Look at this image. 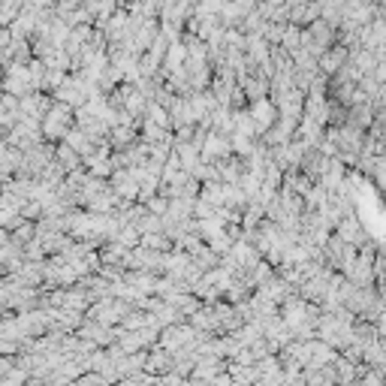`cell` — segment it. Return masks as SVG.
Here are the masks:
<instances>
[{
  "label": "cell",
  "instance_id": "6",
  "mask_svg": "<svg viewBox=\"0 0 386 386\" xmlns=\"http://www.w3.org/2000/svg\"><path fill=\"white\" fill-rule=\"evenodd\" d=\"M52 103H54V100H52V97H45L42 90H30V94L21 97L18 118H37V121H42L45 115H49Z\"/></svg>",
  "mask_w": 386,
  "mask_h": 386
},
{
  "label": "cell",
  "instance_id": "13",
  "mask_svg": "<svg viewBox=\"0 0 386 386\" xmlns=\"http://www.w3.org/2000/svg\"><path fill=\"white\" fill-rule=\"evenodd\" d=\"M21 380H28V371L25 368H18V371H9L0 378V383H21Z\"/></svg>",
  "mask_w": 386,
  "mask_h": 386
},
{
  "label": "cell",
  "instance_id": "1",
  "mask_svg": "<svg viewBox=\"0 0 386 386\" xmlns=\"http://www.w3.org/2000/svg\"><path fill=\"white\" fill-rule=\"evenodd\" d=\"M70 130H73V106H66V103H61V100H54L52 109H49V115L42 118V136L49 142H58Z\"/></svg>",
  "mask_w": 386,
  "mask_h": 386
},
{
  "label": "cell",
  "instance_id": "3",
  "mask_svg": "<svg viewBox=\"0 0 386 386\" xmlns=\"http://www.w3.org/2000/svg\"><path fill=\"white\" fill-rule=\"evenodd\" d=\"M344 275H347V281H353L356 287H371L374 283V254L368 245L362 247V254L353 257V263L344 269Z\"/></svg>",
  "mask_w": 386,
  "mask_h": 386
},
{
  "label": "cell",
  "instance_id": "10",
  "mask_svg": "<svg viewBox=\"0 0 386 386\" xmlns=\"http://www.w3.org/2000/svg\"><path fill=\"white\" fill-rule=\"evenodd\" d=\"M54 160H58V163L66 169V172H73V169H82V160H85V157L78 154L73 145L64 142V145H58V148H54Z\"/></svg>",
  "mask_w": 386,
  "mask_h": 386
},
{
  "label": "cell",
  "instance_id": "16",
  "mask_svg": "<svg viewBox=\"0 0 386 386\" xmlns=\"http://www.w3.org/2000/svg\"><path fill=\"white\" fill-rule=\"evenodd\" d=\"M4 73H6V70H0V90H4Z\"/></svg>",
  "mask_w": 386,
  "mask_h": 386
},
{
  "label": "cell",
  "instance_id": "4",
  "mask_svg": "<svg viewBox=\"0 0 386 386\" xmlns=\"http://www.w3.org/2000/svg\"><path fill=\"white\" fill-rule=\"evenodd\" d=\"M251 118L257 124V133H266L269 127H275L281 112H278V103L269 97H259V100H251Z\"/></svg>",
  "mask_w": 386,
  "mask_h": 386
},
{
  "label": "cell",
  "instance_id": "5",
  "mask_svg": "<svg viewBox=\"0 0 386 386\" xmlns=\"http://www.w3.org/2000/svg\"><path fill=\"white\" fill-rule=\"evenodd\" d=\"M233 154V139L226 133H218V130H211L206 133V142H202V160H223V157H230Z\"/></svg>",
  "mask_w": 386,
  "mask_h": 386
},
{
  "label": "cell",
  "instance_id": "12",
  "mask_svg": "<svg viewBox=\"0 0 386 386\" xmlns=\"http://www.w3.org/2000/svg\"><path fill=\"white\" fill-rule=\"evenodd\" d=\"M33 235H37V223H30V221L25 218V221H21V223L16 226V230H13V242H16V245H21V247H25V245L30 242V238H33Z\"/></svg>",
  "mask_w": 386,
  "mask_h": 386
},
{
  "label": "cell",
  "instance_id": "7",
  "mask_svg": "<svg viewBox=\"0 0 386 386\" xmlns=\"http://www.w3.org/2000/svg\"><path fill=\"white\" fill-rule=\"evenodd\" d=\"M109 185H112V190L118 193L121 199H139V181H136V175H133V169H115V172L109 175Z\"/></svg>",
  "mask_w": 386,
  "mask_h": 386
},
{
  "label": "cell",
  "instance_id": "11",
  "mask_svg": "<svg viewBox=\"0 0 386 386\" xmlns=\"http://www.w3.org/2000/svg\"><path fill=\"white\" fill-rule=\"evenodd\" d=\"M139 245H145V247H154V251H169V245H172V235L169 233H142V238H139Z\"/></svg>",
  "mask_w": 386,
  "mask_h": 386
},
{
  "label": "cell",
  "instance_id": "8",
  "mask_svg": "<svg viewBox=\"0 0 386 386\" xmlns=\"http://www.w3.org/2000/svg\"><path fill=\"white\" fill-rule=\"evenodd\" d=\"M347 58H350V49L344 42H335L332 49H326L320 58H317V66H320V73H326V76H335L341 66L347 64Z\"/></svg>",
  "mask_w": 386,
  "mask_h": 386
},
{
  "label": "cell",
  "instance_id": "14",
  "mask_svg": "<svg viewBox=\"0 0 386 386\" xmlns=\"http://www.w3.org/2000/svg\"><path fill=\"white\" fill-rule=\"evenodd\" d=\"M9 42H13V30H9V25H0V49H6Z\"/></svg>",
  "mask_w": 386,
  "mask_h": 386
},
{
  "label": "cell",
  "instance_id": "2",
  "mask_svg": "<svg viewBox=\"0 0 386 386\" xmlns=\"http://www.w3.org/2000/svg\"><path fill=\"white\" fill-rule=\"evenodd\" d=\"M130 311H133V302L121 299V296H103V299H97L94 305H90V320H100V323L115 326V323H121Z\"/></svg>",
  "mask_w": 386,
  "mask_h": 386
},
{
  "label": "cell",
  "instance_id": "9",
  "mask_svg": "<svg viewBox=\"0 0 386 386\" xmlns=\"http://www.w3.org/2000/svg\"><path fill=\"white\" fill-rule=\"evenodd\" d=\"M242 90H245V97L247 100H259V97H266L269 94V78L266 76H259V73H251L247 78H242Z\"/></svg>",
  "mask_w": 386,
  "mask_h": 386
},
{
  "label": "cell",
  "instance_id": "15",
  "mask_svg": "<svg viewBox=\"0 0 386 386\" xmlns=\"http://www.w3.org/2000/svg\"><path fill=\"white\" fill-rule=\"evenodd\" d=\"M16 365V362L13 359H6V356H0V378H4V374L9 371V368H13Z\"/></svg>",
  "mask_w": 386,
  "mask_h": 386
}]
</instances>
